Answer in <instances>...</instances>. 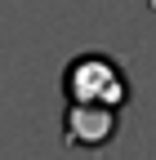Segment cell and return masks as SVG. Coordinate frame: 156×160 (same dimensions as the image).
<instances>
[{
	"label": "cell",
	"mask_w": 156,
	"mask_h": 160,
	"mask_svg": "<svg viewBox=\"0 0 156 160\" xmlns=\"http://www.w3.org/2000/svg\"><path fill=\"white\" fill-rule=\"evenodd\" d=\"M63 98L67 102H81V107H112V111H121L129 102V76L107 53H81L63 71Z\"/></svg>",
	"instance_id": "obj_1"
},
{
	"label": "cell",
	"mask_w": 156,
	"mask_h": 160,
	"mask_svg": "<svg viewBox=\"0 0 156 160\" xmlns=\"http://www.w3.org/2000/svg\"><path fill=\"white\" fill-rule=\"evenodd\" d=\"M116 129H121V111H112V107H81V102H67L63 111V142L67 147H107Z\"/></svg>",
	"instance_id": "obj_2"
}]
</instances>
